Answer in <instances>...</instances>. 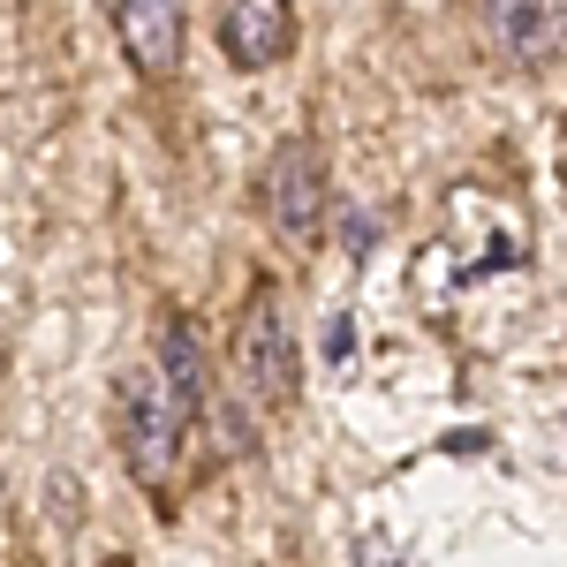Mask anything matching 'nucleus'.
<instances>
[{"mask_svg": "<svg viewBox=\"0 0 567 567\" xmlns=\"http://www.w3.org/2000/svg\"><path fill=\"white\" fill-rule=\"evenodd\" d=\"M235 386L250 393L258 409H288L296 386H303V341H296V326H288V303L258 288L250 310H243V326H235Z\"/></svg>", "mask_w": 567, "mask_h": 567, "instance_id": "obj_3", "label": "nucleus"}, {"mask_svg": "<svg viewBox=\"0 0 567 567\" xmlns=\"http://www.w3.org/2000/svg\"><path fill=\"white\" fill-rule=\"evenodd\" d=\"M114 439H122L130 477L159 499L167 477H175V462H182V439H189V409L159 379V363H130L122 371V386H114Z\"/></svg>", "mask_w": 567, "mask_h": 567, "instance_id": "obj_1", "label": "nucleus"}, {"mask_svg": "<svg viewBox=\"0 0 567 567\" xmlns=\"http://www.w3.org/2000/svg\"><path fill=\"white\" fill-rule=\"evenodd\" d=\"M219 53L243 76L280 69L296 53V0H219Z\"/></svg>", "mask_w": 567, "mask_h": 567, "instance_id": "obj_4", "label": "nucleus"}, {"mask_svg": "<svg viewBox=\"0 0 567 567\" xmlns=\"http://www.w3.org/2000/svg\"><path fill=\"white\" fill-rule=\"evenodd\" d=\"M326 355H333V363H349V355H355V318H341V310L326 318Z\"/></svg>", "mask_w": 567, "mask_h": 567, "instance_id": "obj_9", "label": "nucleus"}, {"mask_svg": "<svg viewBox=\"0 0 567 567\" xmlns=\"http://www.w3.org/2000/svg\"><path fill=\"white\" fill-rule=\"evenodd\" d=\"M492 45L515 69H553L567 45V0H477Z\"/></svg>", "mask_w": 567, "mask_h": 567, "instance_id": "obj_5", "label": "nucleus"}, {"mask_svg": "<svg viewBox=\"0 0 567 567\" xmlns=\"http://www.w3.org/2000/svg\"><path fill=\"white\" fill-rule=\"evenodd\" d=\"M326 205H333V182H326V152L310 136H280L258 167V213L280 243H318L326 235Z\"/></svg>", "mask_w": 567, "mask_h": 567, "instance_id": "obj_2", "label": "nucleus"}, {"mask_svg": "<svg viewBox=\"0 0 567 567\" xmlns=\"http://www.w3.org/2000/svg\"><path fill=\"white\" fill-rule=\"evenodd\" d=\"M355 567H416V560H409V545H393L386 529H363L355 537Z\"/></svg>", "mask_w": 567, "mask_h": 567, "instance_id": "obj_8", "label": "nucleus"}, {"mask_svg": "<svg viewBox=\"0 0 567 567\" xmlns=\"http://www.w3.org/2000/svg\"><path fill=\"white\" fill-rule=\"evenodd\" d=\"M152 363H159V379L175 386V401L189 409V424L213 416V355H205V333H197L189 318H167V326H159V355H152Z\"/></svg>", "mask_w": 567, "mask_h": 567, "instance_id": "obj_7", "label": "nucleus"}, {"mask_svg": "<svg viewBox=\"0 0 567 567\" xmlns=\"http://www.w3.org/2000/svg\"><path fill=\"white\" fill-rule=\"evenodd\" d=\"M114 39L130 53L136 76H175L182 69V39H189V16L182 0H114Z\"/></svg>", "mask_w": 567, "mask_h": 567, "instance_id": "obj_6", "label": "nucleus"}]
</instances>
